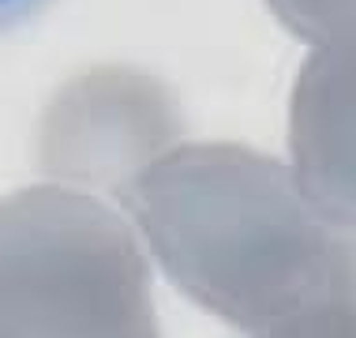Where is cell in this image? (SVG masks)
Here are the masks:
<instances>
[{
	"mask_svg": "<svg viewBox=\"0 0 356 338\" xmlns=\"http://www.w3.org/2000/svg\"><path fill=\"white\" fill-rule=\"evenodd\" d=\"M161 270L236 331L356 308V237L244 147H184L124 192Z\"/></svg>",
	"mask_w": 356,
	"mask_h": 338,
	"instance_id": "1",
	"label": "cell"
},
{
	"mask_svg": "<svg viewBox=\"0 0 356 338\" xmlns=\"http://www.w3.org/2000/svg\"><path fill=\"white\" fill-rule=\"evenodd\" d=\"M0 338H161L131 229L83 192L0 203Z\"/></svg>",
	"mask_w": 356,
	"mask_h": 338,
	"instance_id": "2",
	"label": "cell"
},
{
	"mask_svg": "<svg viewBox=\"0 0 356 338\" xmlns=\"http://www.w3.org/2000/svg\"><path fill=\"white\" fill-rule=\"evenodd\" d=\"M289 143L304 196L338 226L356 229V31L304 68Z\"/></svg>",
	"mask_w": 356,
	"mask_h": 338,
	"instance_id": "3",
	"label": "cell"
},
{
	"mask_svg": "<svg viewBox=\"0 0 356 338\" xmlns=\"http://www.w3.org/2000/svg\"><path fill=\"white\" fill-rule=\"evenodd\" d=\"M270 4L304 38L356 31V0H270Z\"/></svg>",
	"mask_w": 356,
	"mask_h": 338,
	"instance_id": "4",
	"label": "cell"
},
{
	"mask_svg": "<svg viewBox=\"0 0 356 338\" xmlns=\"http://www.w3.org/2000/svg\"><path fill=\"white\" fill-rule=\"evenodd\" d=\"M259 338H356V308H319Z\"/></svg>",
	"mask_w": 356,
	"mask_h": 338,
	"instance_id": "5",
	"label": "cell"
},
{
	"mask_svg": "<svg viewBox=\"0 0 356 338\" xmlns=\"http://www.w3.org/2000/svg\"><path fill=\"white\" fill-rule=\"evenodd\" d=\"M45 4H49V0H0V34L15 31L26 19H34Z\"/></svg>",
	"mask_w": 356,
	"mask_h": 338,
	"instance_id": "6",
	"label": "cell"
}]
</instances>
